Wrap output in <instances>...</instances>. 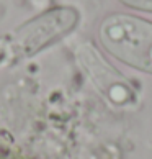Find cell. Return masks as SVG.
Wrapping results in <instances>:
<instances>
[{
	"label": "cell",
	"mask_w": 152,
	"mask_h": 159,
	"mask_svg": "<svg viewBox=\"0 0 152 159\" xmlns=\"http://www.w3.org/2000/svg\"><path fill=\"white\" fill-rule=\"evenodd\" d=\"M100 41L110 54L134 69L152 74V23L116 13L102 21Z\"/></svg>",
	"instance_id": "6da1fadb"
},
{
	"label": "cell",
	"mask_w": 152,
	"mask_h": 159,
	"mask_svg": "<svg viewBox=\"0 0 152 159\" xmlns=\"http://www.w3.org/2000/svg\"><path fill=\"white\" fill-rule=\"evenodd\" d=\"M77 23V11L72 8H57L28 23L16 33L15 49L23 54L36 52L44 44L62 36Z\"/></svg>",
	"instance_id": "7a4b0ae2"
},
{
	"label": "cell",
	"mask_w": 152,
	"mask_h": 159,
	"mask_svg": "<svg viewBox=\"0 0 152 159\" xmlns=\"http://www.w3.org/2000/svg\"><path fill=\"white\" fill-rule=\"evenodd\" d=\"M84 61H85V67L93 75V80L111 98V102L118 103V105H124V103H129V102L136 100L134 89H131L129 84L123 79L121 74H118L113 67H110L97 54L95 49L87 46L85 54H84Z\"/></svg>",
	"instance_id": "3957f363"
},
{
	"label": "cell",
	"mask_w": 152,
	"mask_h": 159,
	"mask_svg": "<svg viewBox=\"0 0 152 159\" xmlns=\"http://www.w3.org/2000/svg\"><path fill=\"white\" fill-rule=\"evenodd\" d=\"M124 5L136 10H142V11H150L152 13V0H119Z\"/></svg>",
	"instance_id": "277c9868"
}]
</instances>
